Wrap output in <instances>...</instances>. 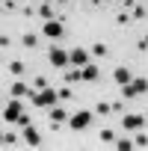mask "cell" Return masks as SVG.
Segmentation results:
<instances>
[{
	"label": "cell",
	"mask_w": 148,
	"mask_h": 151,
	"mask_svg": "<svg viewBox=\"0 0 148 151\" xmlns=\"http://www.w3.org/2000/svg\"><path fill=\"white\" fill-rule=\"evenodd\" d=\"M59 101V95H56V89L53 86H45L42 92H36V98H33V104L36 107H53Z\"/></svg>",
	"instance_id": "1"
},
{
	"label": "cell",
	"mask_w": 148,
	"mask_h": 151,
	"mask_svg": "<svg viewBox=\"0 0 148 151\" xmlns=\"http://www.w3.org/2000/svg\"><path fill=\"white\" fill-rule=\"evenodd\" d=\"M21 113H24L21 98H12V101L3 107V122H18V119H21Z\"/></svg>",
	"instance_id": "2"
},
{
	"label": "cell",
	"mask_w": 148,
	"mask_h": 151,
	"mask_svg": "<svg viewBox=\"0 0 148 151\" xmlns=\"http://www.w3.org/2000/svg\"><path fill=\"white\" fill-rule=\"evenodd\" d=\"M68 124H71V130H83V127L92 124V113H89V110L74 113V116H68Z\"/></svg>",
	"instance_id": "3"
},
{
	"label": "cell",
	"mask_w": 148,
	"mask_h": 151,
	"mask_svg": "<svg viewBox=\"0 0 148 151\" xmlns=\"http://www.w3.org/2000/svg\"><path fill=\"white\" fill-rule=\"evenodd\" d=\"M121 127H124V130H139V127H145V116H139V113H124V116H121Z\"/></svg>",
	"instance_id": "4"
},
{
	"label": "cell",
	"mask_w": 148,
	"mask_h": 151,
	"mask_svg": "<svg viewBox=\"0 0 148 151\" xmlns=\"http://www.w3.org/2000/svg\"><path fill=\"white\" fill-rule=\"evenodd\" d=\"M42 33H45L47 39H62L65 27H62V24H59V21L53 18V21H45V24H42Z\"/></svg>",
	"instance_id": "5"
},
{
	"label": "cell",
	"mask_w": 148,
	"mask_h": 151,
	"mask_svg": "<svg viewBox=\"0 0 148 151\" xmlns=\"http://www.w3.org/2000/svg\"><path fill=\"white\" fill-rule=\"evenodd\" d=\"M47 59H50L53 68H65V65H68V53H65L62 47H50V50H47Z\"/></svg>",
	"instance_id": "6"
},
{
	"label": "cell",
	"mask_w": 148,
	"mask_h": 151,
	"mask_svg": "<svg viewBox=\"0 0 148 151\" xmlns=\"http://www.w3.org/2000/svg\"><path fill=\"white\" fill-rule=\"evenodd\" d=\"M36 92H39V89H30V86H27V83H21V80H18V83H12V89H9V95H12V98H30V101L36 98Z\"/></svg>",
	"instance_id": "7"
},
{
	"label": "cell",
	"mask_w": 148,
	"mask_h": 151,
	"mask_svg": "<svg viewBox=\"0 0 148 151\" xmlns=\"http://www.w3.org/2000/svg\"><path fill=\"white\" fill-rule=\"evenodd\" d=\"M68 62L77 65V68H83V65L89 62V50H86V47H74V50L68 53Z\"/></svg>",
	"instance_id": "8"
},
{
	"label": "cell",
	"mask_w": 148,
	"mask_h": 151,
	"mask_svg": "<svg viewBox=\"0 0 148 151\" xmlns=\"http://www.w3.org/2000/svg\"><path fill=\"white\" fill-rule=\"evenodd\" d=\"M113 80H116L119 86H124V83H130L133 77H130V71H127L124 65H119V68H113Z\"/></svg>",
	"instance_id": "9"
},
{
	"label": "cell",
	"mask_w": 148,
	"mask_h": 151,
	"mask_svg": "<svg viewBox=\"0 0 148 151\" xmlns=\"http://www.w3.org/2000/svg\"><path fill=\"white\" fill-rule=\"evenodd\" d=\"M36 12H39V18H42V21H53V18H56V12H53V6H50V0L39 3V9H36Z\"/></svg>",
	"instance_id": "10"
},
{
	"label": "cell",
	"mask_w": 148,
	"mask_h": 151,
	"mask_svg": "<svg viewBox=\"0 0 148 151\" xmlns=\"http://www.w3.org/2000/svg\"><path fill=\"white\" fill-rule=\"evenodd\" d=\"M24 139H27V145H33V148H36V145H42V136H39V130H36L33 124H27V127H24Z\"/></svg>",
	"instance_id": "11"
},
{
	"label": "cell",
	"mask_w": 148,
	"mask_h": 151,
	"mask_svg": "<svg viewBox=\"0 0 148 151\" xmlns=\"http://www.w3.org/2000/svg\"><path fill=\"white\" fill-rule=\"evenodd\" d=\"M80 71H83V80H98V77H101V68H98L95 62H86Z\"/></svg>",
	"instance_id": "12"
},
{
	"label": "cell",
	"mask_w": 148,
	"mask_h": 151,
	"mask_svg": "<svg viewBox=\"0 0 148 151\" xmlns=\"http://www.w3.org/2000/svg\"><path fill=\"white\" fill-rule=\"evenodd\" d=\"M6 71H9V74H12V77H21V74H24V71H27V65H24V62H21V59H12V62H9V65H6Z\"/></svg>",
	"instance_id": "13"
},
{
	"label": "cell",
	"mask_w": 148,
	"mask_h": 151,
	"mask_svg": "<svg viewBox=\"0 0 148 151\" xmlns=\"http://www.w3.org/2000/svg\"><path fill=\"white\" fill-rule=\"evenodd\" d=\"M47 110H50V122H59V124H62V122H68V113H65L62 107H56V104H53V107H47Z\"/></svg>",
	"instance_id": "14"
},
{
	"label": "cell",
	"mask_w": 148,
	"mask_h": 151,
	"mask_svg": "<svg viewBox=\"0 0 148 151\" xmlns=\"http://www.w3.org/2000/svg\"><path fill=\"white\" fill-rule=\"evenodd\" d=\"M83 80V71L77 68V65H74V71H65V83L71 86V83H80Z\"/></svg>",
	"instance_id": "15"
},
{
	"label": "cell",
	"mask_w": 148,
	"mask_h": 151,
	"mask_svg": "<svg viewBox=\"0 0 148 151\" xmlns=\"http://www.w3.org/2000/svg\"><path fill=\"white\" fill-rule=\"evenodd\" d=\"M21 45H24V47H39V36H36V33H24V36H21Z\"/></svg>",
	"instance_id": "16"
},
{
	"label": "cell",
	"mask_w": 148,
	"mask_h": 151,
	"mask_svg": "<svg viewBox=\"0 0 148 151\" xmlns=\"http://www.w3.org/2000/svg\"><path fill=\"white\" fill-rule=\"evenodd\" d=\"M130 83H133L136 95H148V80H145V77H136V80H130Z\"/></svg>",
	"instance_id": "17"
},
{
	"label": "cell",
	"mask_w": 148,
	"mask_h": 151,
	"mask_svg": "<svg viewBox=\"0 0 148 151\" xmlns=\"http://www.w3.org/2000/svg\"><path fill=\"white\" fill-rule=\"evenodd\" d=\"M89 53H92V56H98V59H101V56H107V53H110V47H107V45H104V42H98V45H92V50H89Z\"/></svg>",
	"instance_id": "18"
},
{
	"label": "cell",
	"mask_w": 148,
	"mask_h": 151,
	"mask_svg": "<svg viewBox=\"0 0 148 151\" xmlns=\"http://www.w3.org/2000/svg\"><path fill=\"white\" fill-rule=\"evenodd\" d=\"M121 98H127V101H130V98H139L136 89H133V83H124V86H121Z\"/></svg>",
	"instance_id": "19"
},
{
	"label": "cell",
	"mask_w": 148,
	"mask_h": 151,
	"mask_svg": "<svg viewBox=\"0 0 148 151\" xmlns=\"http://www.w3.org/2000/svg\"><path fill=\"white\" fill-rule=\"evenodd\" d=\"M148 12H145V6H133V12H130V21H142Z\"/></svg>",
	"instance_id": "20"
},
{
	"label": "cell",
	"mask_w": 148,
	"mask_h": 151,
	"mask_svg": "<svg viewBox=\"0 0 148 151\" xmlns=\"http://www.w3.org/2000/svg\"><path fill=\"white\" fill-rule=\"evenodd\" d=\"M116 148H119V151H130V148H136V145H133V139H119Z\"/></svg>",
	"instance_id": "21"
},
{
	"label": "cell",
	"mask_w": 148,
	"mask_h": 151,
	"mask_svg": "<svg viewBox=\"0 0 148 151\" xmlns=\"http://www.w3.org/2000/svg\"><path fill=\"white\" fill-rule=\"evenodd\" d=\"M133 145H136V148H148V133H136Z\"/></svg>",
	"instance_id": "22"
},
{
	"label": "cell",
	"mask_w": 148,
	"mask_h": 151,
	"mask_svg": "<svg viewBox=\"0 0 148 151\" xmlns=\"http://www.w3.org/2000/svg\"><path fill=\"white\" fill-rule=\"evenodd\" d=\"M45 86H47V77H45V74H39V77L33 80V89H39V92H42Z\"/></svg>",
	"instance_id": "23"
},
{
	"label": "cell",
	"mask_w": 148,
	"mask_h": 151,
	"mask_svg": "<svg viewBox=\"0 0 148 151\" xmlns=\"http://www.w3.org/2000/svg\"><path fill=\"white\" fill-rule=\"evenodd\" d=\"M116 24L127 27V24H130V12H119V15H116Z\"/></svg>",
	"instance_id": "24"
},
{
	"label": "cell",
	"mask_w": 148,
	"mask_h": 151,
	"mask_svg": "<svg viewBox=\"0 0 148 151\" xmlns=\"http://www.w3.org/2000/svg\"><path fill=\"white\" fill-rule=\"evenodd\" d=\"M56 95H59L62 101H68V98H74V95H71V86H68V83H65L62 89H56Z\"/></svg>",
	"instance_id": "25"
},
{
	"label": "cell",
	"mask_w": 148,
	"mask_h": 151,
	"mask_svg": "<svg viewBox=\"0 0 148 151\" xmlns=\"http://www.w3.org/2000/svg\"><path fill=\"white\" fill-rule=\"evenodd\" d=\"M95 110H98V116H107V113H113L107 101H98V107H95Z\"/></svg>",
	"instance_id": "26"
},
{
	"label": "cell",
	"mask_w": 148,
	"mask_h": 151,
	"mask_svg": "<svg viewBox=\"0 0 148 151\" xmlns=\"http://www.w3.org/2000/svg\"><path fill=\"white\" fill-rule=\"evenodd\" d=\"M98 139H101V142H113V139H116V133H113V130H101V133H98Z\"/></svg>",
	"instance_id": "27"
},
{
	"label": "cell",
	"mask_w": 148,
	"mask_h": 151,
	"mask_svg": "<svg viewBox=\"0 0 148 151\" xmlns=\"http://www.w3.org/2000/svg\"><path fill=\"white\" fill-rule=\"evenodd\" d=\"M15 142H18L15 133H3V145H15Z\"/></svg>",
	"instance_id": "28"
},
{
	"label": "cell",
	"mask_w": 148,
	"mask_h": 151,
	"mask_svg": "<svg viewBox=\"0 0 148 151\" xmlns=\"http://www.w3.org/2000/svg\"><path fill=\"white\" fill-rule=\"evenodd\" d=\"M3 9H6V12H15L18 3H15V0H3Z\"/></svg>",
	"instance_id": "29"
},
{
	"label": "cell",
	"mask_w": 148,
	"mask_h": 151,
	"mask_svg": "<svg viewBox=\"0 0 148 151\" xmlns=\"http://www.w3.org/2000/svg\"><path fill=\"white\" fill-rule=\"evenodd\" d=\"M21 15H24V18H33L36 9H33V6H21Z\"/></svg>",
	"instance_id": "30"
},
{
	"label": "cell",
	"mask_w": 148,
	"mask_h": 151,
	"mask_svg": "<svg viewBox=\"0 0 148 151\" xmlns=\"http://www.w3.org/2000/svg\"><path fill=\"white\" fill-rule=\"evenodd\" d=\"M18 124H21V127H27V124H33V119H30L27 113H21V119H18Z\"/></svg>",
	"instance_id": "31"
},
{
	"label": "cell",
	"mask_w": 148,
	"mask_h": 151,
	"mask_svg": "<svg viewBox=\"0 0 148 151\" xmlns=\"http://www.w3.org/2000/svg\"><path fill=\"white\" fill-rule=\"evenodd\" d=\"M9 45H12V39H9V36H3V33H0V47H9Z\"/></svg>",
	"instance_id": "32"
},
{
	"label": "cell",
	"mask_w": 148,
	"mask_h": 151,
	"mask_svg": "<svg viewBox=\"0 0 148 151\" xmlns=\"http://www.w3.org/2000/svg\"><path fill=\"white\" fill-rule=\"evenodd\" d=\"M110 110H113V113H121V110H124V104H121V101H116V104H110Z\"/></svg>",
	"instance_id": "33"
},
{
	"label": "cell",
	"mask_w": 148,
	"mask_h": 151,
	"mask_svg": "<svg viewBox=\"0 0 148 151\" xmlns=\"http://www.w3.org/2000/svg\"><path fill=\"white\" fill-rule=\"evenodd\" d=\"M139 50H148V36H145V39L139 42Z\"/></svg>",
	"instance_id": "34"
},
{
	"label": "cell",
	"mask_w": 148,
	"mask_h": 151,
	"mask_svg": "<svg viewBox=\"0 0 148 151\" xmlns=\"http://www.w3.org/2000/svg\"><path fill=\"white\" fill-rule=\"evenodd\" d=\"M0 145H3V130H0Z\"/></svg>",
	"instance_id": "35"
},
{
	"label": "cell",
	"mask_w": 148,
	"mask_h": 151,
	"mask_svg": "<svg viewBox=\"0 0 148 151\" xmlns=\"http://www.w3.org/2000/svg\"><path fill=\"white\" fill-rule=\"evenodd\" d=\"M0 59H3V47H0Z\"/></svg>",
	"instance_id": "36"
},
{
	"label": "cell",
	"mask_w": 148,
	"mask_h": 151,
	"mask_svg": "<svg viewBox=\"0 0 148 151\" xmlns=\"http://www.w3.org/2000/svg\"><path fill=\"white\" fill-rule=\"evenodd\" d=\"M56 3H68V0H56Z\"/></svg>",
	"instance_id": "37"
}]
</instances>
